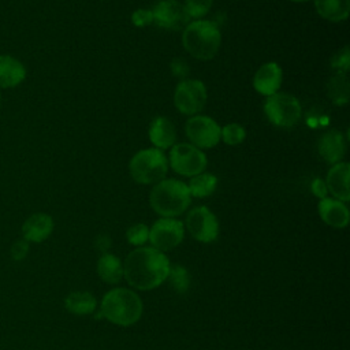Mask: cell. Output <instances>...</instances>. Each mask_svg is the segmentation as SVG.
Returning <instances> with one entry per match:
<instances>
[{
  "label": "cell",
  "instance_id": "9c48e42d",
  "mask_svg": "<svg viewBox=\"0 0 350 350\" xmlns=\"http://www.w3.org/2000/svg\"><path fill=\"white\" fill-rule=\"evenodd\" d=\"M185 131L191 145L198 149H211L220 141V126L205 115L190 116L186 122Z\"/></svg>",
  "mask_w": 350,
  "mask_h": 350
},
{
  "label": "cell",
  "instance_id": "5bb4252c",
  "mask_svg": "<svg viewBox=\"0 0 350 350\" xmlns=\"http://www.w3.org/2000/svg\"><path fill=\"white\" fill-rule=\"evenodd\" d=\"M283 72L278 63L268 62L258 67L253 77V86L254 89L262 94V96H271L273 93H278L280 85H282Z\"/></svg>",
  "mask_w": 350,
  "mask_h": 350
},
{
  "label": "cell",
  "instance_id": "7c38bea8",
  "mask_svg": "<svg viewBox=\"0 0 350 350\" xmlns=\"http://www.w3.org/2000/svg\"><path fill=\"white\" fill-rule=\"evenodd\" d=\"M153 22L165 30L179 31L189 23L190 18L185 10V5L178 0H160L152 8Z\"/></svg>",
  "mask_w": 350,
  "mask_h": 350
},
{
  "label": "cell",
  "instance_id": "277c9868",
  "mask_svg": "<svg viewBox=\"0 0 350 350\" xmlns=\"http://www.w3.org/2000/svg\"><path fill=\"white\" fill-rule=\"evenodd\" d=\"M191 196L185 182L178 179H163L157 182L149 194L152 209L163 217L182 215L190 205Z\"/></svg>",
  "mask_w": 350,
  "mask_h": 350
},
{
  "label": "cell",
  "instance_id": "ffe728a7",
  "mask_svg": "<svg viewBox=\"0 0 350 350\" xmlns=\"http://www.w3.org/2000/svg\"><path fill=\"white\" fill-rule=\"evenodd\" d=\"M317 14L329 22L346 21L350 14V0H313Z\"/></svg>",
  "mask_w": 350,
  "mask_h": 350
},
{
  "label": "cell",
  "instance_id": "603a6c76",
  "mask_svg": "<svg viewBox=\"0 0 350 350\" xmlns=\"http://www.w3.org/2000/svg\"><path fill=\"white\" fill-rule=\"evenodd\" d=\"M217 186V178L209 172H201L196 176H191L187 187L191 197L204 198L211 196Z\"/></svg>",
  "mask_w": 350,
  "mask_h": 350
},
{
  "label": "cell",
  "instance_id": "1f68e13d",
  "mask_svg": "<svg viewBox=\"0 0 350 350\" xmlns=\"http://www.w3.org/2000/svg\"><path fill=\"white\" fill-rule=\"evenodd\" d=\"M310 190H312V193H313L316 197H319L320 200L325 198V197H327V193H328L327 186H325V182L321 180V179H314V180L312 182V185H310Z\"/></svg>",
  "mask_w": 350,
  "mask_h": 350
},
{
  "label": "cell",
  "instance_id": "ac0fdd59",
  "mask_svg": "<svg viewBox=\"0 0 350 350\" xmlns=\"http://www.w3.org/2000/svg\"><path fill=\"white\" fill-rule=\"evenodd\" d=\"M27 75L21 60L11 55H0V89H11L21 85Z\"/></svg>",
  "mask_w": 350,
  "mask_h": 350
},
{
  "label": "cell",
  "instance_id": "f546056e",
  "mask_svg": "<svg viewBox=\"0 0 350 350\" xmlns=\"http://www.w3.org/2000/svg\"><path fill=\"white\" fill-rule=\"evenodd\" d=\"M131 21L135 26L138 27H144L148 26L153 22V14L152 10H146V8H138L133 12L131 15Z\"/></svg>",
  "mask_w": 350,
  "mask_h": 350
},
{
  "label": "cell",
  "instance_id": "4316f807",
  "mask_svg": "<svg viewBox=\"0 0 350 350\" xmlns=\"http://www.w3.org/2000/svg\"><path fill=\"white\" fill-rule=\"evenodd\" d=\"M212 4L213 0H186L183 5L189 18L197 21L208 14Z\"/></svg>",
  "mask_w": 350,
  "mask_h": 350
},
{
  "label": "cell",
  "instance_id": "e0dca14e",
  "mask_svg": "<svg viewBox=\"0 0 350 350\" xmlns=\"http://www.w3.org/2000/svg\"><path fill=\"white\" fill-rule=\"evenodd\" d=\"M53 231V219L42 212L33 213L29 216L22 226L23 239L27 242H42Z\"/></svg>",
  "mask_w": 350,
  "mask_h": 350
},
{
  "label": "cell",
  "instance_id": "d6a6232c",
  "mask_svg": "<svg viewBox=\"0 0 350 350\" xmlns=\"http://www.w3.org/2000/svg\"><path fill=\"white\" fill-rule=\"evenodd\" d=\"M171 67H172L175 75H185V74H187V64H185L180 59L174 60Z\"/></svg>",
  "mask_w": 350,
  "mask_h": 350
},
{
  "label": "cell",
  "instance_id": "ba28073f",
  "mask_svg": "<svg viewBox=\"0 0 350 350\" xmlns=\"http://www.w3.org/2000/svg\"><path fill=\"white\" fill-rule=\"evenodd\" d=\"M208 93L200 79H182L174 92V105L183 115L200 113L206 103Z\"/></svg>",
  "mask_w": 350,
  "mask_h": 350
},
{
  "label": "cell",
  "instance_id": "52a82bcc",
  "mask_svg": "<svg viewBox=\"0 0 350 350\" xmlns=\"http://www.w3.org/2000/svg\"><path fill=\"white\" fill-rule=\"evenodd\" d=\"M168 160L171 168L183 176H196L204 172L208 164L205 153L197 146L186 142L174 144Z\"/></svg>",
  "mask_w": 350,
  "mask_h": 350
},
{
  "label": "cell",
  "instance_id": "9a60e30c",
  "mask_svg": "<svg viewBox=\"0 0 350 350\" xmlns=\"http://www.w3.org/2000/svg\"><path fill=\"white\" fill-rule=\"evenodd\" d=\"M317 149L323 160L328 164L340 163L346 153V139L338 130H329L324 133L317 144Z\"/></svg>",
  "mask_w": 350,
  "mask_h": 350
},
{
  "label": "cell",
  "instance_id": "cb8c5ba5",
  "mask_svg": "<svg viewBox=\"0 0 350 350\" xmlns=\"http://www.w3.org/2000/svg\"><path fill=\"white\" fill-rule=\"evenodd\" d=\"M327 94L336 105H345L349 103V78L346 72H338L334 75L327 86Z\"/></svg>",
  "mask_w": 350,
  "mask_h": 350
},
{
  "label": "cell",
  "instance_id": "d4e9b609",
  "mask_svg": "<svg viewBox=\"0 0 350 350\" xmlns=\"http://www.w3.org/2000/svg\"><path fill=\"white\" fill-rule=\"evenodd\" d=\"M168 283L171 286L172 290H175L176 293H185L189 288L190 284V278L187 271L180 267V265H175V267H170V272H168Z\"/></svg>",
  "mask_w": 350,
  "mask_h": 350
},
{
  "label": "cell",
  "instance_id": "44dd1931",
  "mask_svg": "<svg viewBox=\"0 0 350 350\" xmlns=\"http://www.w3.org/2000/svg\"><path fill=\"white\" fill-rule=\"evenodd\" d=\"M97 275L105 283L116 284L123 276V265L116 256L104 253L97 261Z\"/></svg>",
  "mask_w": 350,
  "mask_h": 350
},
{
  "label": "cell",
  "instance_id": "2e32d148",
  "mask_svg": "<svg viewBox=\"0 0 350 350\" xmlns=\"http://www.w3.org/2000/svg\"><path fill=\"white\" fill-rule=\"evenodd\" d=\"M319 215L321 220L334 228H345L349 224L350 213L345 202L325 197L319 202Z\"/></svg>",
  "mask_w": 350,
  "mask_h": 350
},
{
  "label": "cell",
  "instance_id": "d6986e66",
  "mask_svg": "<svg viewBox=\"0 0 350 350\" xmlns=\"http://www.w3.org/2000/svg\"><path fill=\"white\" fill-rule=\"evenodd\" d=\"M149 139L154 148L164 150L171 148L176 139V131L172 122L165 116H157L149 126Z\"/></svg>",
  "mask_w": 350,
  "mask_h": 350
},
{
  "label": "cell",
  "instance_id": "30bf717a",
  "mask_svg": "<svg viewBox=\"0 0 350 350\" xmlns=\"http://www.w3.org/2000/svg\"><path fill=\"white\" fill-rule=\"evenodd\" d=\"M183 223L174 217H161L149 228V242L160 252L175 249L183 239Z\"/></svg>",
  "mask_w": 350,
  "mask_h": 350
},
{
  "label": "cell",
  "instance_id": "484cf974",
  "mask_svg": "<svg viewBox=\"0 0 350 350\" xmlns=\"http://www.w3.org/2000/svg\"><path fill=\"white\" fill-rule=\"evenodd\" d=\"M246 137L245 129L238 123H228L223 127H220V139H223L224 144L235 146L243 142Z\"/></svg>",
  "mask_w": 350,
  "mask_h": 350
},
{
  "label": "cell",
  "instance_id": "8992f818",
  "mask_svg": "<svg viewBox=\"0 0 350 350\" xmlns=\"http://www.w3.org/2000/svg\"><path fill=\"white\" fill-rule=\"evenodd\" d=\"M264 112L273 126L290 129L301 119L302 108L295 96L280 92L267 97L264 103Z\"/></svg>",
  "mask_w": 350,
  "mask_h": 350
},
{
  "label": "cell",
  "instance_id": "5b68a950",
  "mask_svg": "<svg viewBox=\"0 0 350 350\" xmlns=\"http://www.w3.org/2000/svg\"><path fill=\"white\" fill-rule=\"evenodd\" d=\"M129 171L137 183L156 185L167 175L168 159L164 152L157 148L142 149L131 157Z\"/></svg>",
  "mask_w": 350,
  "mask_h": 350
},
{
  "label": "cell",
  "instance_id": "83f0119b",
  "mask_svg": "<svg viewBox=\"0 0 350 350\" xmlns=\"http://www.w3.org/2000/svg\"><path fill=\"white\" fill-rule=\"evenodd\" d=\"M126 238L130 245L141 246L149 239V228L144 223H137L127 228Z\"/></svg>",
  "mask_w": 350,
  "mask_h": 350
},
{
  "label": "cell",
  "instance_id": "e575fe53",
  "mask_svg": "<svg viewBox=\"0 0 350 350\" xmlns=\"http://www.w3.org/2000/svg\"><path fill=\"white\" fill-rule=\"evenodd\" d=\"M0 105H1V93H0Z\"/></svg>",
  "mask_w": 350,
  "mask_h": 350
},
{
  "label": "cell",
  "instance_id": "7a4b0ae2",
  "mask_svg": "<svg viewBox=\"0 0 350 350\" xmlns=\"http://www.w3.org/2000/svg\"><path fill=\"white\" fill-rule=\"evenodd\" d=\"M144 305L137 293L118 287L109 290L101 301V312L96 314V319L105 317L108 321L129 327L135 324L142 316Z\"/></svg>",
  "mask_w": 350,
  "mask_h": 350
},
{
  "label": "cell",
  "instance_id": "3957f363",
  "mask_svg": "<svg viewBox=\"0 0 350 350\" xmlns=\"http://www.w3.org/2000/svg\"><path fill=\"white\" fill-rule=\"evenodd\" d=\"M221 44L219 26L206 19L190 22L182 30V45L189 55L198 60H211L216 56Z\"/></svg>",
  "mask_w": 350,
  "mask_h": 350
},
{
  "label": "cell",
  "instance_id": "7402d4cb",
  "mask_svg": "<svg viewBox=\"0 0 350 350\" xmlns=\"http://www.w3.org/2000/svg\"><path fill=\"white\" fill-rule=\"evenodd\" d=\"M64 306L74 314H90L96 310L97 299L89 291H72L66 297Z\"/></svg>",
  "mask_w": 350,
  "mask_h": 350
},
{
  "label": "cell",
  "instance_id": "4fadbf2b",
  "mask_svg": "<svg viewBox=\"0 0 350 350\" xmlns=\"http://www.w3.org/2000/svg\"><path fill=\"white\" fill-rule=\"evenodd\" d=\"M349 175H350V164L347 161H340L334 164L328 170L324 180L327 190L332 194V197L342 202H347L350 200Z\"/></svg>",
  "mask_w": 350,
  "mask_h": 350
},
{
  "label": "cell",
  "instance_id": "f1b7e54d",
  "mask_svg": "<svg viewBox=\"0 0 350 350\" xmlns=\"http://www.w3.org/2000/svg\"><path fill=\"white\" fill-rule=\"evenodd\" d=\"M331 66L336 70H339V72H347L349 66H350V52H349V46H345L342 49H339L331 59Z\"/></svg>",
  "mask_w": 350,
  "mask_h": 350
},
{
  "label": "cell",
  "instance_id": "8fae6325",
  "mask_svg": "<svg viewBox=\"0 0 350 350\" xmlns=\"http://www.w3.org/2000/svg\"><path fill=\"white\" fill-rule=\"evenodd\" d=\"M186 228L194 239L202 243L213 242L219 234L217 219L206 206H196L187 213Z\"/></svg>",
  "mask_w": 350,
  "mask_h": 350
},
{
  "label": "cell",
  "instance_id": "4dcf8cb0",
  "mask_svg": "<svg viewBox=\"0 0 350 350\" xmlns=\"http://www.w3.org/2000/svg\"><path fill=\"white\" fill-rule=\"evenodd\" d=\"M29 253V242L26 239H18L11 246V257L15 261L23 260Z\"/></svg>",
  "mask_w": 350,
  "mask_h": 350
},
{
  "label": "cell",
  "instance_id": "836d02e7",
  "mask_svg": "<svg viewBox=\"0 0 350 350\" xmlns=\"http://www.w3.org/2000/svg\"><path fill=\"white\" fill-rule=\"evenodd\" d=\"M291 1H297V3H301V1H308V0H291Z\"/></svg>",
  "mask_w": 350,
  "mask_h": 350
},
{
  "label": "cell",
  "instance_id": "6da1fadb",
  "mask_svg": "<svg viewBox=\"0 0 350 350\" xmlns=\"http://www.w3.org/2000/svg\"><path fill=\"white\" fill-rule=\"evenodd\" d=\"M170 267V260L163 252L141 246L126 257L123 276L134 288L152 290L167 279Z\"/></svg>",
  "mask_w": 350,
  "mask_h": 350
}]
</instances>
